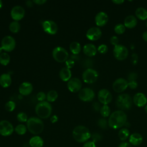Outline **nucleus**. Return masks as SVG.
I'll return each instance as SVG.
<instances>
[{
    "mask_svg": "<svg viewBox=\"0 0 147 147\" xmlns=\"http://www.w3.org/2000/svg\"><path fill=\"white\" fill-rule=\"evenodd\" d=\"M137 24V18L133 16L130 15L127 16L124 20V25L126 28L129 29H132L136 27Z\"/></svg>",
    "mask_w": 147,
    "mask_h": 147,
    "instance_id": "nucleus-23",
    "label": "nucleus"
},
{
    "mask_svg": "<svg viewBox=\"0 0 147 147\" xmlns=\"http://www.w3.org/2000/svg\"><path fill=\"white\" fill-rule=\"evenodd\" d=\"M33 2L34 3L37 5H42L45 3L47 2V1L46 0H34Z\"/></svg>",
    "mask_w": 147,
    "mask_h": 147,
    "instance_id": "nucleus-49",
    "label": "nucleus"
},
{
    "mask_svg": "<svg viewBox=\"0 0 147 147\" xmlns=\"http://www.w3.org/2000/svg\"><path fill=\"white\" fill-rule=\"evenodd\" d=\"M25 14V9L22 6L19 5L14 6L10 11L11 17L15 21H18L22 20L24 18Z\"/></svg>",
    "mask_w": 147,
    "mask_h": 147,
    "instance_id": "nucleus-15",
    "label": "nucleus"
},
{
    "mask_svg": "<svg viewBox=\"0 0 147 147\" xmlns=\"http://www.w3.org/2000/svg\"><path fill=\"white\" fill-rule=\"evenodd\" d=\"M133 99L128 94H122L119 95L116 99L117 107L122 110H129L132 106Z\"/></svg>",
    "mask_w": 147,
    "mask_h": 147,
    "instance_id": "nucleus-5",
    "label": "nucleus"
},
{
    "mask_svg": "<svg viewBox=\"0 0 147 147\" xmlns=\"http://www.w3.org/2000/svg\"><path fill=\"white\" fill-rule=\"evenodd\" d=\"M69 49L74 55H78L81 51V45L77 41H73L69 45Z\"/></svg>",
    "mask_w": 147,
    "mask_h": 147,
    "instance_id": "nucleus-28",
    "label": "nucleus"
},
{
    "mask_svg": "<svg viewBox=\"0 0 147 147\" xmlns=\"http://www.w3.org/2000/svg\"><path fill=\"white\" fill-rule=\"evenodd\" d=\"M133 102L136 106L141 107H143L144 106H146L147 103V98L143 93L138 92L134 95Z\"/></svg>",
    "mask_w": 147,
    "mask_h": 147,
    "instance_id": "nucleus-18",
    "label": "nucleus"
},
{
    "mask_svg": "<svg viewBox=\"0 0 147 147\" xmlns=\"http://www.w3.org/2000/svg\"><path fill=\"white\" fill-rule=\"evenodd\" d=\"M65 63H66V65H67L66 67H67V68H69V69L71 68H72V67L74 65V64H75L74 61L72 59L67 60L65 61Z\"/></svg>",
    "mask_w": 147,
    "mask_h": 147,
    "instance_id": "nucleus-45",
    "label": "nucleus"
},
{
    "mask_svg": "<svg viewBox=\"0 0 147 147\" xmlns=\"http://www.w3.org/2000/svg\"><path fill=\"white\" fill-rule=\"evenodd\" d=\"M58 97V94L55 90H51L47 94V99L48 102H55Z\"/></svg>",
    "mask_w": 147,
    "mask_h": 147,
    "instance_id": "nucleus-32",
    "label": "nucleus"
},
{
    "mask_svg": "<svg viewBox=\"0 0 147 147\" xmlns=\"http://www.w3.org/2000/svg\"><path fill=\"white\" fill-rule=\"evenodd\" d=\"M14 131L12 124L6 120L0 121V134L3 136H9Z\"/></svg>",
    "mask_w": 147,
    "mask_h": 147,
    "instance_id": "nucleus-13",
    "label": "nucleus"
},
{
    "mask_svg": "<svg viewBox=\"0 0 147 147\" xmlns=\"http://www.w3.org/2000/svg\"><path fill=\"white\" fill-rule=\"evenodd\" d=\"M118 147H133V146L127 142H123L121 143Z\"/></svg>",
    "mask_w": 147,
    "mask_h": 147,
    "instance_id": "nucleus-47",
    "label": "nucleus"
},
{
    "mask_svg": "<svg viewBox=\"0 0 147 147\" xmlns=\"http://www.w3.org/2000/svg\"><path fill=\"white\" fill-rule=\"evenodd\" d=\"M98 78V73L92 68L86 69L82 74V79L86 83L92 84L95 83Z\"/></svg>",
    "mask_w": 147,
    "mask_h": 147,
    "instance_id": "nucleus-8",
    "label": "nucleus"
},
{
    "mask_svg": "<svg viewBox=\"0 0 147 147\" xmlns=\"http://www.w3.org/2000/svg\"><path fill=\"white\" fill-rule=\"evenodd\" d=\"M11 84V78L9 74H3L0 76V85L3 88L9 87Z\"/></svg>",
    "mask_w": 147,
    "mask_h": 147,
    "instance_id": "nucleus-24",
    "label": "nucleus"
},
{
    "mask_svg": "<svg viewBox=\"0 0 147 147\" xmlns=\"http://www.w3.org/2000/svg\"><path fill=\"white\" fill-rule=\"evenodd\" d=\"M42 29L45 32L49 34H55L58 30L57 25L52 20H46L42 22Z\"/></svg>",
    "mask_w": 147,
    "mask_h": 147,
    "instance_id": "nucleus-12",
    "label": "nucleus"
},
{
    "mask_svg": "<svg viewBox=\"0 0 147 147\" xmlns=\"http://www.w3.org/2000/svg\"><path fill=\"white\" fill-rule=\"evenodd\" d=\"M68 55L67 50L61 47H57L55 48L52 51L53 59L59 63L66 61L68 60Z\"/></svg>",
    "mask_w": 147,
    "mask_h": 147,
    "instance_id": "nucleus-6",
    "label": "nucleus"
},
{
    "mask_svg": "<svg viewBox=\"0 0 147 147\" xmlns=\"http://www.w3.org/2000/svg\"><path fill=\"white\" fill-rule=\"evenodd\" d=\"M57 120H58V117H57L56 115H53V116L51 118V122H52V123H55V122H56L57 121Z\"/></svg>",
    "mask_w": 147,
    "mask_h": 147,
    "instance_id": "nucleus-50",
    "label": "nucleus"
},
{
    "mask_svg": "<svg viewBox=\"0 0 147 147\" xmlns=\"http://www.w3.org/2000/svg\"><path fill=\"white\" fill-rule=\"evenodd\" d=\"M79 99L83 102H90L95 97L94 91L88 87H85L80 90L78 94Z\"/></svg>",
    "mask_w": 147,
    "mask_h": 147,
    "instance_id": "nucleus-10",
    "label": "nucleus"
},
{
    "mask_svg": "<svg viewBox=\"0 0 147 147\" xmlns=\"http://www.w3.org/2000/svg\"><path fill=\"white\" fill-rule=\"evenodd\" d=\"M97 51L100 53H102V54H104V53H106L107 51H108V47L105 44H101L100 45L98 48H97Z\"/></svg>",
    "mask_w": 147,
    "mask_h": 147,
    "instance_id": "nucleus-39",
    "label": "nucleus"
},
{
    "mask_svg": "<svg viewBox=\"0 0 147 147\" xmlns=\"http://www.w3.org/2000/svg\"><path fill=\"white\" fill-rule=\"evenodd\" d=\"M137 77V75L136 73L131 72V73L129 74V75H128V79H129V81L136 80Z\"/></svg>",
    "mask_w": 147,
    "mask_h": 147,
    "instance_id": "nucleus-46",
    "label": "nucleus"
},
{
    "mask_svg": "<svg viewBox=\"0 0 147 147\" xmlns=\"http://www.w3.org/2000/svg\"><path fill=\"white\" fill-rule=\"evenodd\" d=\"M92 140H93L92 141L95 142H97V141L100 140L101 136L98 133H95L92 136Z\"/></svg>",
    "mask_w": 147,
    "mask_h": 147,
    "instance_id": "nucleus-43",
    "label": "nucleus"
},
{
    "mask_svg": "<svg viewBox=\"0 0 147 147\" xmlns=\"http://www.w3.org/2000/svg\"><path fill=\"white\" fill-rule=\"evenodd\" d=\"M14 130L18 134L23 135L26 132V127L23 124H20L15 127Z\"/></svg>",
    "mask_w": 147,
    "mask_h": 147,
    "instance_id": "nucleus-34",
    "label": "nucleus"
},
{
    "mask_svg": "<svg viewBox=\"0 0 147 147\" xmlns=\"http://www.w3.org/2000/svg\"><path fill=\"white\" fill-rule=\"evenodd\" d=\"M28 130L33 134H39L44 130L43 122L37 117H30L26 122Z\"/></svg>",
    "mask_w": 147,
    "mask_h": 147,
    "instance_id": "nucleus-3",
    "label": "nucleus"
},
{
    "mask_svg": "<svg viewBox=\"0 0 147 147\" xmlns=\"http://www.w3.org/2000/svg\"><path fill=\"white\" fill-rule=\"evenodd\" d=\"M72 136L76 141L78 142H84L91 137V133L87 127L79 125L74 129Z\"/></svg>",
    "mask_w": 147,
    "mask_h": 147,
    "instance_id": "nucleus-2",
    "label": "nucleus"
},
{
    "mask_svg": "<svg viewBox=\"0 0 147 147\" xmlns=\"http://www.w3.org/2000/svg\"><path fill=\"white\" fill-rule=\"evenodd\" d=\"M130 136V132L127 128H122L118 132V137L121 141L126 140Z\"/></svg>",
    "mask_w": 147,
    "mask_h": 147,
    "instance_id": "nucleus-29",
    "label": "nucleus"
},
{
    "mask_svg": "<svg viewBox=\"0 0 147 147\" xmlns=\"http://www.w3.org/2000/svg\"><path fill=\"white\" fill-rule=\"evenodd\" d=\"M138 86V83L136 80H131L128 82V86L131 89H136Z\"/></svg>",
    "mask_w": 147,
    "mask_h": 147,
    "instance_id": "nucleus-42",
    "label": "nucleus"
},
{
    "mask_svg": "<svg viewBox=\"0 0 147 147\" xmlns=\"http://www.w3.org/2000/svg\"><path fill=\"white\" fill-rule=\"evenodd\" d=\"M18 90L21 95H28L33 91V86L30 82H24L20 84Z\"/></svg>",
    "mask_w": 147,
    "mask_h": 147,
    "instance_id": "nucleus-20",
    "label": "nucleus"
},
{
    "mask_svg": "<svg viewBox=\"0 0 147 147\" xmlns=\"http://www.w3.org/2000/svg\"><path fill=\"white\" fill-rule=\"evenodd\" d=\"M21 29V25L18 21H13L9 25V29L13 33H18Z\"/></svg>",
    "mask_w": 147,
    "mask_h": 147,
    "instance_id": "nucleus-31",
    "label": "nucleus"
},
{
    "mask_svg": "<svg viewBox=\"0 0 147 147\" xmlns=\"http://www.w3.org/2000/svg\"><path fill=\"white\" fill-rule=\"evenodd\" d=\"M99 111H100L101 115L103 117L106 118V117H108L110 116L111 110H110V108L109 107V106L108 105H103L100 107Z\"/></svg>",
    "mask_w": 147,
    "mask_h": 147,
    "instance_id": "nucleus-33",
    "label": "nucleus"
},
{
    "mask_svg": "<svg viewBox=\"0 0 147 147\" xmlns=\"http://www.w3.org/2000/svg\"><path fill=\"white\" fill-rule=\"evenodd\" d=\"M93 107H94V110H95V111H96L100 110V105H99L98 103H97V102H95V103L93 104Z\"/></svg>",
    "mask_w": 147,
    "mask_h": 147,
    "instance_id": "nucleus-48",
    "label": "nucleus"
},
{
    "mask_svg": "<svg viewBox=\"0 0 147 147\" xmlns=\"http://www.w3.org/2000/svg\"><path fill=\"white\" fill-rule=\"evenodd\" d=\"M136 17L141 20H147V10L144 7H140L136 9L135 11Z\"/></svg>",
    "mask_w": 147,
    "mask_h": 147,
    "instance_id": "nucleus-27",
    "label": "nucleus"
},
{
    "mask_svg": "<svg viewBox=\"0 0 147 147\" xmlns=\"http://www.w3.org/2000/svg\"><path fill=\"white\" fill-rule=\"evenodd\" d=\"M10 60V57L6 52H2L0 55V63L2 65H7Z\"/></svg>",
    "mask_w": 147,
    "mask_h": 147,
    "instance_id": "nucleus-30",
    "label": "nucleus"
},
{
    "mask_svg": "<svg viewBox=\"0 0 147 147\" xmlns=\"http://www.w3.org/2000/svg\"><path fill=\"white\" fill-rule=\"evenodd\" d=\"M109 20L107 14L103 11H100L96 14L95 17V22L98 26H105Z\"/></svg>",
    "mask_w": 147,
    "mask_h": 147,
    "instance_id": "nucleus-19",
    "label": "nucleus"
},
{
    "mask_svg": "<svg viewBox=\"0 0 147 147\" xmlns=\"http://www.w3.org/2000/svg\"><path fill=\"white\" fill-rule=\"evenodd\" d=\"M2 7V2L1 1H0V9Z\"/></svg>",
    "mask_w": 147,
    "mask_h": 147,
    "instance_id": "nucleus-55",
    "label": "nucleus"
},
{
    "mask_svg": "<svg viewBox=\"0 0 147 147\" xmlns=\"http://www.w3.org/2000/svg\"><path fill=\"white\" fill-rule=\"evenodd\" d=\"M5 107L6 110H7V111H13L16 107V103L15 102L11 100L8 101L6 103Z\"/></svg>",
    "mask_w": 147,
    "mask_h": 147,
    "instance_id": "nucleus-36",
    "label": "nucleus"
},
{
    "mask_svg": "<svg viewBox=\"0 0 147 147\" xmlns=\"http://www.w3.org/2000/svg\"><path fill=\"white\" fill-rule=\"evenodd\" d=\"M127 122V115L123 111L117 110L112 113L108 120V125L114 129H117L125 125Z\"/></svg>",
    "mask_w": 147,
    "mask_h": 147,
    "instance_id": "nucleus-1",
    "label": "nucleus"
},
{
    "mask_svg": "<svg viewBox=\"0 0 147 147\" xmlns=\"http://www.w3.org/2000/svg\"><path fill=\"white\" fill-rule=\"evenodd\" d=\"M29 145L32 147H42L44 145V141L40 137L34 136L30 139Z\"/></svg>",
    "mask_w": 147,
    "mask_h": 147,
    "instance_id": "nucleus-26",
    "label": "nucleus"
},
{
    "mask_svg": "<svg viewBox=\"0 0 147 147\" xmlns=\"http://www.w3.org/2000/svg\"><path fill=\"white\" fill-rule=\"evenodd\" d=\"M126 27L122 24H118L114 27V31L118 34H122L125 31Z\"/></svg>",
    "mask_w": 147,
    "mask_h": 147,
    "instance_id": "nucleus-35",
    "label": "nucleus"
},
{
    "mask_svg": "<svg viewBox=\"0 0 147 147\" xmlns=\"http://www.w3.org/2000/svg\"><path fill=\"white\" fill-rule=\"evenodd\" d=\"M83 147H96V145L94 142L92 141H87L86 142L83 146Z\"/></svg>",
    "mask_w": 147,
    "mask_h": 147,
    "instance_id": "nucleus-44",
    "label": "nucleus"
},
{
    "mask_svg": "<svg viewBox=\"0 0 147 147\" xmlns=\"http://www.w3.org/2000/svg\"><path fill=\"white\" fill-rule=\"evenodd\" d=\"M52 106L47 101L40 102L37 104L35 107L36 114L41 118H48L52 113Z\"/></svg>",
    "mask_w": 147,
    "mask_h": 147,
    "instance_id": "nucleus-4",
    "label": "nucleus"
},
{
    "mask_svg": "<svg viewBox=\"0 0 147 147\" xmlns=\"http://www.w3.org/2000/svg\"><path fill=\"white\" fill-rule=\"evenodd\" d=\"M129 51L127 48L122 44H118L114 46L113 49V55L118 60H124L128 56Z\"/></svg>",
    "mask_w": 147,
    "mask_h": 147,
    "instance_id": "nucleus-7",
    "label": "nucleus"
},
{
    "mask_svg": "<svg viewBox=\"0 0 147 147\" xmlns=\"http://www.w3.org/2000/svg\"><path fill=\"white\" fill-rule=\"evenodd\" d=\"M98 99L103 105H107L113 99L111 93L107 89L103 88L99 91L98 93Z\"/></svg>",
    "mask_w": 147,
    "mask_h": 147,
    "instance_id": "nucleus-11",
    "label": "nucleus"
},
{
    "mask_svg": "<svg viewBox=\"0 0 147 147\" xmlns=\"http://www.w3.org/2000/svg\"><path fill=\"white\" fill-rule=\"evenodd\" d=\"M112 2L117 5H121L124 2L123 0H113Z\"/></svg>",
    "mask_w": 147,
    "mask_h": 147,
    "instance_id": "nucleus-51",
    "label": "nucleus"
},
{
    "mask_svg": "<svg viewBox=\"0 0 147 147\" xmlns=\"http://www.w3.org/2000/svg\"><path fill=\"white\" fill-rule=\"evenodd\" d=\"M72 76L71 71L67 67H64L59 72L60 78L64 82L68 81L71 79Z\"/></svg>",
    "mask_w": 147,
    "mask_h": 147,
    "instance_id": "nucleus-25",
    "label": "nucleus"
},
{
    "mask_svg": "<svg viewBox=\"0 0 147 147\" xmlns=\"http://www.w3.org/2000/svg\"><path fill=\"white\" fill-rule=\"evenodd\" d=\"M128 87V82L122 78L116 79L113 84V88L116 92L120 93L124 91Z\"/></svg>",
    "mask_w": 147,
    "mask_h": 147,
    "instance_id": "nucleus-14",
    "label": "nucleus"
},
{
    "mask_svg": "<svg viewBox=\"0 0 147 147\" xmlns=\"http://www.w3.org/2000/svg\"><path fill=\"white\" fill-rule=\"evenodd\" d=\"M17 118L18 121L21 122H27V121L28 119L27 115L25 113H23V112L19 113L17 115Z\"/></svg>",
    "mask_w": 147,
    "mask_h": 147,
    "instance_id": "nucleus-37",
    "label": "nucleus"
},
{
    "mask_svg": "<svg viewBox=\"0 0 147 147\" xmlns=\"http://www.w3.org/2000/svg\"><path fill=\"white\" fill-rule=\"evenodd\" d=\"M145 25H146V26L147 27V21H146V22H145Z\"/></svg>",
    "mask_w": 147,
    "mask_h": 147,
    "instance_id": "nucleus-57",
    "label": "nucleus"
},
{
    "mask_svg": "<svg viewBox=\"0 0 147 147\" xmlns=\"http://www.w3.org/2000/svg\"><path fill=\"white\" fill-rule=\"evenodd\" d=\"M83 53L88 57H92L96 55L97 49L96 47L92 44H87L83 48Z\"/></svg>",
    "mask_w": 147,
    "mask_h": 147,
    "instance_id": "nucleus-22",
    "label": "nucleus"
},
{
    "mask_svg": "<svg viewBox=\"0 0 147 147\" xmlns=\"http://www.w3.org/2000/svg\"><path fill=\"white\" fill-rule=\"evenodd\" d=\"M36 98H37V100L40 102L44 101V100L47 98V95H45V94L44 92L40 91L37 94Z\"/></svg>",
    "mask_w": 147,
    "mask_h": 147,
    "instance_id": "nucleus-40",
    "label": "nucleus"
},
{
    "mask_svg": "<svg viewBox=\"0 0 147 147\" xmlns=\"http://www.w3.org/2000/svg\"><path fill=\"white\" fill-rule=\"evenodd\" d=\"M107 122L105 118H100L98 121V125L102 129L107 128Z\"/></svg>",
    "mask_w": 147,
    "mask_h": 147,
    "instance_id": "nucleus-38",
    "label": "nucleus"
},
{
    "mask_svg": "<svg viewBox=\"0 0 147 147\" xmlns=\"http://www.w3.org/2000/svg\"><path fill=\"white\" fill-rule=\"evenodd\" d=\"M32 1H28L26 2V5L28 6V7H31L32 5H33V3H32Z\"/></svg>",
    "mask_w": 147,
    "mask_h": 147,
    "instance_id": "nucleus-53",
    "label": "nucleus"
},
{
    "mask_svg": "<svg viewBox=\"0 0 147 147\" xmlns=\"http://www.w3.org/2000/svg\"><path fill=\"white\" fill-rule=\"evenodd\" d=\"M3 49H2V47H0V55L2 53V51Z\"/></svg>",
    "mask_w": 147,
    "mask_h": 147,
    "instance_id": "nucleus-56",
    "label": "nucleus"
},
{
    "mask_svg": "<svg viewBox=\"0 0 147 147\" xmlns=\"http://www.w3.org/2000/svg\"><path fill=\"white\" fill-rule=\"evenodd\" d=\"M145 112L147 113V105L145 106Z\"/></svg>",
    "mask_w": 147,
    "mask_h": 147,
    "instance_id": "nucleus-54",
    "label": "nucleus"
},
{
    "mask_svg": "<svg viewBox=\"0 0 147 147\" xmlns=\"http://www.w3.org/2000/svg\"><path fill=\"white\" fill-rule=\"evenodd\" d=\"M129 143L133 146H138L143 141V137L140 133H134L129 136Z\"/></svg>",
    "mask_w": 147,
    "mask_h": 147,
    "instance_id": "nucleus-21",
    "label": "nucleus"
},
{
    "mask_svg": "<svg viewBox=\"0 0 147 147\" xmlns=\"http://www.w3.org/2000/svg\"><path fill=\"white\" fill-rule=\"evenodd\" d=\"M142 38H143V40L147 42V31H145V32H144L143 33V34H142Z\"/></svg>",
    "mask_w": 147,
    "mask_h": 147,
    "instance_id": "nucleus-52",
    "label": "nucleus"
},
{
    "mask_svg": "<svg viewBox=\"0 0 147 147\" xmlns=\"http://www.w3.org/2000/svg\"><path fill=\"white\" fill-rule=\"evenodd\" d=\"M87 38L91 41H96L99 39L102 36V31L98 27H92L86 32Z\"/></svg>",
    "mask_w": 147,
    "mask_h": 147,
    "instance_id": "nucleus-17",
    "label": "nucleus"
},
{
    "mask_svg": "<svg viewBox=\"0 0 147 147\" xmlns=\"http://www.w3.org/2000/svg\"><path fill=\"white\" fill-rule=\"evenodd\" d=\"M110 41L111 42V44L114 46L117 45L118 44V42H119V39L118 38L115 36H113L110 38Z\"/></svg>",
    "mask_w": 147,
    "mask_h": 147,
    "instance_id": "nucleus-41",
    "label": "nucleus"
},
{
    "mask_svg": "<svg viewBox=\"0 0 147 147\" xmlns=\"http://www.w3.org/2000/svg\"><path fill=\"white\" fill-rule=\"evenodd\" d=\"M82 83L81 80L78 78H71L67 83L68 89L72 92H79L82 89Z\"/></svg>",
    "mask_w": 147,
    "mask_h": 147,
    "instance_id": "nucleus-16",
    "label": "nucleus"
},
{
    "mask_svg": "<svg viewBox=\"0 0 147 147\" xmlns=\"http://www.w3.org/2000/svg\"><path fill=\"white\" fill-rule=\"evenodd\" d=\"M1 47L6 52H11L16 47V41L11 36H5L1 41Z\"/></svg>",
    "mask_w": 147,
    "mask_h": 147,
    "instance_id": "nucleus-9",
    "label": "nucleus"
}]
</instances>
